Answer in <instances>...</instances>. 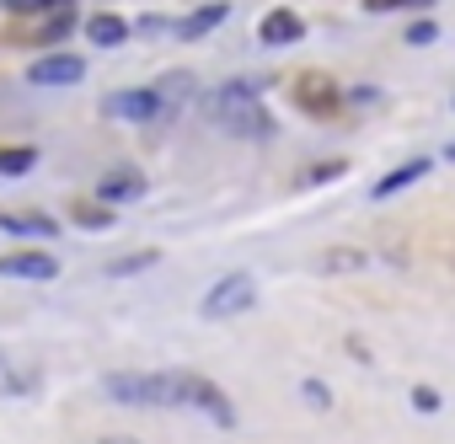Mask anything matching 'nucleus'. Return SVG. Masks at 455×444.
<instances>
[{"label":"nucleus","mask_w":455,"mask_h":444,"mask_svg":"<svg viewBox=\"0 0 455 444\" xmlns=\"http://www.w3.org/2000/svg\"><path fill=\"white\" fill-rule=\"evenodd\" d=\"M102 391L113 401H129V407H182V369H166V375L118 369V375L102 380Z\"/></svg>","instance_id":"f257e3e1"},{"label":"nucleus","mask_w":455,"mask_h":444,"mask_svg":"<svg viewBox=\"0 0 455 444\" xmlns=\"http://www.w3.org/2000/svg\"><path fill=\"white\" fill-rule=\"evenodd\" d=\"M209 113L220 129H236V134H268V113L258 102V86L252 81H236V86H220L209 97Z\"/></svg>","instance_id":"f03ea898"},{"label":"nucleus","mask_w":455,"mask_h":444,"mask_svg":"<svg viewBox=\"0 0 455 444\" xmlns=\"http://www.w3.org/2000/svg\"><path fill=\"white\" fill-rule=\"evenodd\" d=\"M182 407H198L209 423H220V428H231L236 423V407H231V396H225L214 380H204V375H188L182 369Z\"/></svg>","instance_id":"7ed1b4c3"},{"label":"nucleus","mask_w":455,"mask_h":444,"mask_svg":"<svg viewBox=\"0 0 455 444\" xmlns=\"http://www.w3.org/2000/svg\"><path fill=\"white\" fill-rule=\"evenodd\" d=\"M258 300V284L247 274H231V279H220L209 295H204V316L209 321H225V316H242L247 305Z\"/></svg>","instance_id":"20e7f679"},{"label":"nucleus","mask_w":455,"mask_h":444,"mask_svg":"<svg viewBox=\"0 0 455 444\" xmlns=\"http://www.w3.org/2000/svg\"><path fill=\"white\" fill-rule=\"evenodd\" d=\"M102 113L108 118H129V123H150V118H166V102H161L156 86H145V91H113L102 102Z\"/></svg>","instance_id":"39448f33"},{"label":"nucleus","mask_w":455,"mask_h":444,"mask_svg":"<svg viewBox=\"0 0 455 444\" xmlns=\"http://www.w3.org/2000/svg\"><path fill=\"white\" fill-rule=\"evenodd\" d=\"M140 193H145V177H140L134 166H113V171L97 182V198H102V203H134Z\"/></svg>","instance_id":"423d86ee"},{"label":"nucleus","mask_w":455,"mask_h":444,"mask_svg":"<svg viewBox=\"0 0 455 444\" xmlns=\"http://www.w3.org/2000/svg\"><path fill=\"white\" fill-rule=\"evenodd\" d=\"M0 274H6V279H54L60 263L49 252H6V258H0Z\"/></svg>","instance_id":"0eeeda50"},{"label":"nucleus","mask_w":455,"mask_h":444,"mask_svg":"<svg viewBox=\"0 0 455 444\" xmlns=\"http://www.w3.org/2000/svg\"><path fill=\"white\" fill-rule=\"evenodd\" d=\"M81 75H86V65H81L76 54H49V59L33 65V81H38V86H76Z\"/></svg>","instance_id":"6e6552de"},{"label":"nucleus","mask_w":455,"mask_h":444,"mask_svg":"<svg viewBox=\"0 0 455 444\" xmlns=\"http://www.w3.org/2000/svg\"><path fill=\"white\" fill-rule=\"evenodd\" d=\"M33 391H38L33 369H28L17 353H6V348H0V396H33Z\"/></svg>","instance_id":"1a4fd4ad"},{"label":"nucleus","mask_w":455,"mask_h":444,"mask_svg":"<svg viewBox=\"0 0 455 444\" xmlns=\"http://www.w3.org/2000/svg\"><path fill=\"white\" fill-rule=\"evenodd\" d=\"M258 33H263V44H300V38H306V22H300L295 12H284V6H279V12H268V17H263V28H258Z\"/></svg>","instance_id":"9d476101"},{"label":"nucleus","mask_w":455,"mask_h":444,"mask_svg":"<svg viewBox=\"0 0 455 444\" xmlns=\"http://www.w3.org/2000/svg\"><path fill=\"white\" fill-rule=\"evenodd\" d=\"M295 97H300L306 113H332V107H338V91H332V81H322V75H306Z\"/></svg>","instance_id":"9b49d317"},{"label":"nucleus","mask_w":455,"mask_h":444,"mask_svg":"<svg viewBox=\"0 0 455 444\" xmlns=\"http://www.w3.org/2000/svg\"><path fill=\"white\" fill-rule=\"evenodd\" d=\"M418 177H428V161H407V166H396L391 177H380V187H375V193H380V198H391V193H402V187H412Z\"/></svg>","instance_id":"f8f14e48"},{"label":"nucleus","mask_w":455,"mask_h":444,"mask_svg":"<svg viewBox=\"0 0 455 444\" xmlns=\"http://www.w3.org/2000/svg\"><path fill=\"white\" fill-rule=\"evenodd\" d=\"M316 268L322 274H354V268H364V247H332V252H322Z\"/></svg>","instance_id":"ddd939ff"},{"label":"nucleus","mask_w":455,"mask_h":444,"mask_svg":"<svg viewBox=\"0 0 455 444\" xmlns=\"http://www.w3.org/2000/svg\"><path fill=\"white\" fill-rule=\"evenodd\" d=\"M214 22H225V6H204V12L182 17V22H177V38H204Z\"/></svg>","instance_id":"4468645a"},{"label":"nucleus","mask_w":455,"mask_h":444,"mask_svg":"<svg viewBox=\"0 0 455 444\" xmlns=\"http://www.w3.org/2000/svg\"><path fill=\"white\" fill-rule=\"evenodd\" d=\"M86 33H92V44H102V49H118V44L129 38V28H124L118 17H92V28H86Z\"/></svg>","instance_id":"2eb2a0df"},{"label":"nucleus","mask_w":455,"mask_h":444,"mask_svg":"<svg viewBox=\"0 0 455 444\" xmlns=\"http://www.w3.org/2000/svg\"><path fill=\"white\" fill-rule=\"evenodd\" d=\"M156 91H161V102H166V113H177V107H182V102L193 97V81H188V75L177 70V75H166V81H161Z\"/></svg>","instance_id":"dca6fc26"},{"label":"nucleus","mask_w":455,"mask_h":444,"mask_svg":"<svg viewBox=\"0 0 455 444\" xmlns=\"http://www.w3.org/2000/svg\"><path fill=\"white\" fill-rule=\"evenodd\" d=\"M70 214H76V226H86V231H108L113 226V209L108 203H76Z\"/></svg>","instance_id":"f3484780"},{"label":"nucleus","mask_w":455,"mask_h":444,"mask_svg":"<svg viewBox=\"0 0 455 444\" xmlns=\"http://www.w3.org/2000/svg\"><path fill=\"white\" fill-rule=\"evenodd\" d=\"M12 236H54V219H38V214H28V219H17V214H6L0 219Z\"/></svg>","instance_id":"a211bd4d"},{"label":"nucleus","mask_w":455,"mask_h":444,"mask_svg":"<svg viewBox=\"0 0 455 444\" xmlns=\"http://www.w3.org/2000/svg\"><path fill=\"white\" fill-rule=\"evenodd\" d=\"M33 161H38L33 150H0V171H6V177H22Z\"/></svg>","instance_id":"6ab92c4d"},{"label":"nucleus","mask_w":455,"mask_h":444,"mask_svg":"<svg viewBox=\"0 0 455 444\" xmlns=\"http://www.w3.org/2000/svg\"><path fill=\"white\" fill-rule=\"evenodd\" d=\"M70 28H76V17H70V12H60V17H54V22H49L44 33H33V38H44V44H60V38H65Z\"/></svg>","instance_id":"aec40b11"},{"label":"nucleus","mask_w":455,"mask_h":444,"mask_svg":"<svg viewBox=\"0 0 455 444\" xmlns=\"http://www.w3.org/2000/svg\"><path fill=\"white\" fill-rule=\"evenodd\" d=\"M150 263H156V252H134V258L108 263V274H140V268H150Z\"/></svg>","instance_id":"412c9836"},{"label":"nucleus","mask_w":455,"mask_h":444,"mask_svg":"<svg viewBox=\"0 0 455 444\" xmlns=\"http://www.w3.org/2000/svg\"><path fill=\"white\" fill-rule=\"evenodd\" d=\"M434 33H439L434 22H412V28H407V44H434Z\"/></svg>","instance_id":"4be33fe9"},{"label":"nucleus","mask_w":455,"mask_h":444,"mask_svg":"<svg viewBox=\"0 0 455 444\" xmlns=\"http://www.w3.org/2000/svg\"><path fill=\"white\" fill-rule=\"evenodd\" d=\"M412 401H418V407H423V412H434V407H439V396H434V391H428V385H418V391H412Z\"/></svg>","instance_id":"5701e85b"},{"label":"nucleus","mask_w":455,"mask_h":444,"mask_svg":"<svg viewBox=\"0 0 455 444\" xmlns=\"http://www.w3.org/2000/svg\"><path fill=\"white\" fill-rule=\"evenodd\" d=\"M332 177H343V166H316L311 171V182H332Z\"/></svg>","instance_id":"b1692460"},{"label":"nucleus","mask_w":455,"mask_h":444,"mask_svg":"<svg viewBox=\"0 0 455 444\" xmlns=\"http://www.w3.org/2000/svg\"><path fill=\"white\" fill-rule=\"evenodd\" d=\"M0 6H12V12H33V6H44V0H0Z\"/></svg>","instance_id":"393cba45"},{"label":"nucleus","mask_w":455,"mask_h":444,"mask_svg":"<svg viewBox=\"0 0 455 444\" xmlns=\"http://www.w3.org/2000/svg\"><path fill=\"white\" fill-rule=\"evenodd\" d=\"M102 444H134V439H124V433H113V439H102Z\"/></svg>","instance_id":"a878e982"},{"label":"nucleus","mask_w":455,"mask_h":444,"mask_svg":"<svg viewBox=\"0 0 455 444\" xmlns=\"http://www.w3.org/2000/svg\"><path fill=\"white\" fill-rule=\"evenodd\" d=\"M402 6H434V0H402Z\"/></svg>","instance_id":"bb28decb"},{"label":"nucleus","mask_w":455,"mask_h":444,"mask_svg":"<svg viewBox=\"0 0 455 444\" xmlns=\"http://www.w3.org/2000/svg\"><path fill=\"white\" fill-rule=\"evenodd\" d=\"M44 6H65V12H70V0H44Z\"/></svg>","instance_id":"cd10ccee"},{"label":"nucleus","mask_w":455,"mask_h":444,"mask_svg":"<svg viewBox=\"0 0 455 444\" xmlns=\"http://www.w3.org/2000/svg\"><path fill=\"white\" fill-rule=\"evenodd\" d=\"M450 161H455V145H450Z\"/></svg>","instance_id":"c85d7f7f"}]
</instances>
